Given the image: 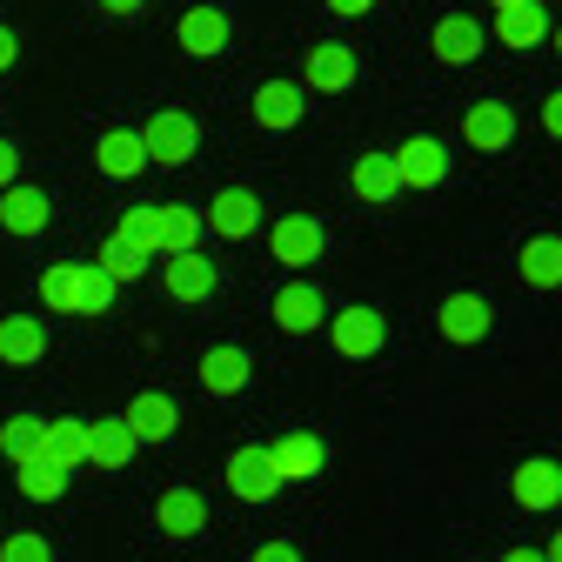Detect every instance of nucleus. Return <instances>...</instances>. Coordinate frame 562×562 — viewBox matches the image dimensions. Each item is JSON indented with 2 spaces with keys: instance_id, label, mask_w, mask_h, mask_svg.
I'll return each instance as SVG.
<instances>
[{
  "instance_id": "obj_40",
  "label": "nucleus",
  "mask_w": 562,
  "mask_h": 562,
  "mask_svg": "<svg viewBox=\"0 0 562 562\" xmlns=\"http://www.w3.org/2000/svg\"><path fill=\"white\" fill-rule=\"evenodd\" d=\"M328 8H335V14H369L375 0H328Z\"/></svg>"
},
{
  "instance_id": "obj_4",
  "label": "nucleus",
  "mask_w": 562,
  "mask_h": 562,
  "mask_svg": "<svg viewBox=\"0 0 562 562\" xmlns=\"http://www.w3.org/2000/svg\"><path fill=\"white\" fill-rule=\"evenodd\" d=\"M328 335H335V348H341L348 362H369V356H382L389 322L375 308H341V315H328Z\"/></svg>"
},
{
  "instance_id": "obj_9",
  "label": "nucleus",
  "mask_w": 562,
  "mask_h": 562,
  "mask_svg": "<svg viewBox=\"0 0 562 562\" xmlns=\"http://www.w3.org/2000/svg\"><path fill=\"white\" fill-rule=\"evenodd\" d=\"M462 140L475 155H503L509 140H516V114L503 108V101H475L469 114H462Z\"/></svg>"
},
{
  "instance_id": "obj_15",
  "label": "nucleus",
  "mask_w": 562,
  "mask_h": 562,
  "mask_svg": "<svg viewBox=\"0 0 562 562\" xmlns=\"http://www.w3.org/2000/svg\"><path fill=\"white\" fill-rule=\"evenodd\" d=\"M328 322V302L308 289V281H289V289L274 295V328H289V335H308Z\"/></svg>"
},
{
  "instance_id": "obj_39",
  "label": "nucleus",
  "mask_w": 562,
  "mask_h": 562,
  "mask_svg": "<svg viewBox=\"0 0 562 562\" xmlns=\"http://www.w3.org/2000/svg\"><path fill=\"white\" fill-rule=\"evenodd\" d=\"M14 60H21V41H14V27H0V75H8Z\"/></svg>"
},
{
  "instance_id": "obj_25",
  "label": "nucleus",
  "mask_w": 562,
  "mask_h": 562,
  "mask_svg": "<svg viewBox=\"0 0 562 562\" xmlns=\"http://www.w3.org/2000/svg\"><path fill=\"white\" fill-rule=\"evenodd\" d=\"M516 503H522V509H555V503H562V469L542 462V456L522 462V469H516Z\"/></svg>"
},
{
  "instance_id": "obj_23",
  "label": "nucleus",
  "mask_w": 562,
  "mask_h": 562,
  "mask_svg": "<svg viewBox=\"0 0 562 562\" xmlns=\"http://www.w3.org/2000/svg\"><path fill=\"white\" fill-rule=\"evenodd\" d=\"M436 328H442V341H482L488 335V302L482 295H449L442 302V315H436Z\"/></svg>"
},
{
  "instance_id": "obj_3",
  "label": "nucleus",
  "mask_w": 562,
  "mask_h": 562,
  "mask_svg": "<svg viewBox=\"0 0 562 562\" xmlns=\"http://www.w3.org/2000/svg\"><path fill=\"white\" fill-rule=\"evenodd\" d=\"M268 248H274V261L281 268H315L322 261V248H328V235H322V222L315 215H281L274 228H268Z\"/></svg>"
},
{
  "instance_id": "obj_8",
  "label": "nucleus",
  "mask_w": 562,
  "mask_h": 562,
  "mask_svg": "<svg viewBox=\"0 0 562 562\" xmlns=\"http://www.w3.org/2000/svg\"><path fill=\"white\" fill-rule=\"evenodd\" d=\"M302 81H308L315 94H348V88H356V47H341V41H322V47H308Z\"/></svg>"
},
{
  "instance_id": "obj_36",
  "label": "nucleus",
  "mask_w": 562,
  "mask_h": 562,
  "mask_svg": "<svg viewBox=\"0 0 562 562\" xmlns=\"http://www.w3.org/2000/svg\"><path fill=\"white\" fill-rule=\"evenodd\" d=\"M14 175H21V148H14V140H0V194L14 188Z\"/></svg>"
},
{
  "instance_id": "obj_6",
  "label": "nucleus",
  "mask_w": 562,
  "mask_h": 562,
  "mask_svg": "<svg viewBox=\"0 0 562 562\" xmlns=\"http://www.w3.org/2000/svg\"><path fill=\"white\" fill-rule=\"evenodd\" d=\"M194 375H201L207 395H241L248 375H255V356H248V348H235V341H222V348H207V356L194 362Z\"/></svg>"
},
{
  "instance_id": "obj_26",
  "label": "nucleus",
  "mask_w": 562,
  "mask_h": 562,
  "mask_svg": "<svg viewBox=\"0 0 562 562\" xmlns=\"http://www.w3.org/2000/svg\"><path fill=\"white\" fill-rule=\"evenodd\" d=\"M0 228L8 235H41L47 228V194L41 188H8L0 194Z\"/></svg>"
},
{
  "instance_id": "obj_31",
  "label": "nucleus",
  "mask_w": 562,
  "mask_h": 562,
  "mask_svg": "<svg viewBox=\"0 0 562 562\" xmlns=\"http://www.w3.org/2000/svg\"><path fill=\"white\" fill-rule=\"evenodd\" d=\"M14 482H21V496H27V503H60V496H67V475L47 469V462H21Z\"/></svg>"
},
{
  "instance_id": "obj_45",
  "label": "nucleus",
  "mask_w": 562,
  "mask_h": 562,
  "mask_svg": "<svg viewBox=\"0 0 562 562\" xmlns=\"http://www.w3.org/2000/svg\"><path fill=\"white\" fill-rule=\"evenodd\" d=\"M496 8H516V0H496Z\"/></svg>"
},
{
  "instance_id": "obj_13",
  "label": "nucleus",
  "mask_w": 562,
  "mask_h": 562,
  "mask_svg": "<svg viewBox=\"0 0 562 562\" xmlns=\"http://www.w3.org/2000/svg\"><path fill=\"white\" fill-rule=\"evenodd\" d=\"M175 41H181L194 60L222 54V47H228V14H222V8H188V14L175 21Z\"/></svg>"
},
{
  "instance_id": "obj_33",
  "label": "nucleus",
  "mask_w": 562,
  "mask_h": 562,
  "mask_svg": "<svg viewBox=\"0 0 562 562\" xmlns=\"http://www.w3.org/2000/svg\"><path fill=\"white\" fill-rule=\"evenodd\" d=\"M114 308V281L94 268V261H81V295H75V315H108Z\"/></svg>"
},
{
  "instance_id": "obj_24",
  "label": "nucleus",
  "mask_w": 562,
  "mask_h": 562,
  "mask_svg": "<svg viewBox=\"0 0 562 562\" xmlns=\"http://www.w3.org/2000/svg\"><path fill=\"white\" fill-rule=\"evenodd\" d=\"M140 161H148V148H140V134H127V127L101 134V148H94V168H101L108 181H127V175H140Z\"/></svg>"
},
{
  "instance_id": "obj_42",
  "label": "nucleus",
  "mask_w": 562,
  "mask_h": 562,
  "mask_svg": "<svg viewBox=\"0 0 562 562\" xmlns=\"http://www.w3.org/2000/svg\"><path fill=\"white\" fill-rule=\"evenodd\" d=\"M503 562H542V549H509Z\"/></svg>"
},
{
  "instance_id": "obj_35",
  "label": "nucleus",
  "mask_w": 562,
  "mask_h": 562,
  "mask_svg": "<svg viewBox=\"0 0 562 562\" xmlns=\"http://www.w3.org/2000/svg\"><path fill=\"white\" fill-rule=\"evenodd\" d=\"M0 562H54V549H47L34 529H21V536H8V542H0Z\"/></svg>"
},
{
  "instance_id": "obj_22",
  "label": "nucleus",
  "mask_w": 562,
  "mask_h": 562,
  "mask_svg": "<svg viewBox=\"0 0 562 562\" xmlns=\"http://www.w3.org/2000/svg\"><path fill=\"white\" fill-rule=\"evenodd\" d=\"M47 356V328L34 315H8L0 322V362H14V369H34Z\"/></svg>"
},
{
  "instance_id": "obj_41",
  "label": "nucleus",
  "mask_w": 562,
  "mask_h": 562,
  "mask_svg": "<svg viewBox=\"0 0 562 562\" xmlns=\"http://www.w3.org/2000/svg\"><path fill=\"white\" fill-rule=\"evenodd\" d=\"M101 8H108V14H140L148 0H101Z\"/></svg>"
},
{
  "instance_id": "obj_18",
  "label": "nucleus",
  "mask_w": 562,
  "mask_h": 562,
  "mask_svg": "<svg viewBox=\"0 0 562 562\" xmlns=\"http://www.w3.org/2000/svg\"><path fill=\"white\" fill-rule=\"evenodd\" d=\"M516 274L529 289H562V235H536L516 248Z\"/></svg>"
},
{
  "instance_id": "obj_19",
  "label": "nucleus",
  "mask_w": 562,
  "mask_h": 562,
  "mask_svg": "<svg viewBox=\"0 0 562 562\" xmlns=\"http://www.w3.org/2000/svg\"><path fill=\"white\" fill-rule=\"evenodd\" d=\"M496 41L516 47V54H522V47H542V41H549L542 0H516V8H503V14H496Z\"/></svg>"
},
{
  "instance_id": "obj_32",
  "label": "nucleus",
  "mask_w": 562,
  "mask_h": 562,
  "mask_svg": "<svg viewBox=\"0 0 562 562\" xmlns=\"http://www.w3.org/2000/svg\"><path fill=\"white\" fill-rule=\"evenodd\" d=\"M94 268L114 281V289H121V281H140V268H148V255H140V248H127V241H108L101 255H94Z\"/></svg>"
},
{
  "instance_id": "obj_34",
  "label": "nucleus",
  "mask_w": 562,
  "mask_h": 562,
  "mask_svg": "<svg viewBox=\"0 0 562 562\" xmlns=\"http://www.w3.org/2000/svg\"><path fill=\"white\" fill-rule=\"evenodd\" d=\"M114 241L140 248V255H155V207H127V215L114 222Z\"/></svg>"
},
{
  "instance_id": "obj_1",
  "label": "nucleus",
  "mask_w": 562,
  "mask_h": 562,
  "mask_svg": "<svg viewBox=\"0 0 562 562\" xmlns=\"http://www.w3.org/2000/svg\"><path fill=\"white\" fill-rule=\"evenodd\" d=\"M140 148H148V161H161V168H181V161H194V148H201V127H194V114L161 108L148 127H140Z\"/></svg>"
},
{
  "instance_id": "obj_20",
  "label": "nucleus",
  "mask_w": 562,
  "mask_h": 562,
  "mask_svg": "<svg viewBox=\"0 0 562 562\" xmlns=\"http://www.w3.org/2000/svg\"><path fill=\"white\" fill-rule=\"evenodd\" d=\"M155 522H161L175 542H194V536L207 529V503L194 496V488H168V496L155 503Z\"/></svg>"
},
{
  "instance_id": "obj_14",
  "label": "nucleus",
  "mask_w": 562,
  "mask_h": 562,
  "mask_svg": "<svg viewBox=\"0 0 562 562\" xmlns=\"http://www.w3.org/2000/svg\"><path fill=\"white\" fill-rule=\"evenodd\" d=\"M222 475H228V488H235L241 503H268L274 488H281V482H274V469H268V449H235Z\"/></svg>"
},
{
  "instance_id": "obj_27",
  "label": "nucleus",
  "mask_w": 562,
  "mask_h": 562,
  "mask_svg": "<svg viewBox=\"0 0 562 562\" xmlns=\"http://www.w3.org/2000/svg\"><path fill=\"white\" fill-rule=\"evenodd\" d=\"M127 456H134V436H127L121 415L88 422V462H94V469H127Z\"/></svg>"
},
{
  "instance_id": "obj_28",
  "label": "nucleus",
  "mask_w": 562,
  "mask_h": 562,
  "mask_svg": "<svg viewBox=\"0 0 562 562\" xmlns=\"http://www.w3.org/2000/svg\"><path fill=\"white\" fill-rule=\"evenodd\" d=\"M348 188H356L362 201H395L402 194V181H395V161L389 155H356V168H348Z\"/></svg>"
},
{
  "instance_id": "obj_29",
  "label": "nucleus",
  "mask_w": 562,
  "mask_h": 562,
  "mask_svg": "<svg viewBox=\"0 0 562 562\" xmlns=\"http://www.w3.org/2000/svg\"><path fill=\"white\" fill-rule=\"evenodd\" d=\"M75 295H81V261H54V268L41 274V308L75 315Z\"/></svg>"
},
{
  "instance_id": "obj_7",
  "label": "nucleus",
  "mask_w": 562,
  "mask_h": 562,
  "mask_svg": "<svg viewBox=\"0 0 562 562\" xmlns=\"http://www.w3.org/2000/svg\"><path fill=\"white\" fill-rule=\"evenodd\" d=\"M127 436L134 442H168L175 436V422H181V408H175V395H161V389H140L134 402H127Z\"/></svg>"
},
{
  "instance_id": "obj_16",
  "label": "nucleus",
  "mask_w": 562,
  "mask_h": 562,
  "mask_svg": "<svg viewBox=\"0 0 562 562\" xmlns=\"http://www.w3.org/2000/svg\"><path fill=\"white\" fill-rule=\"evenodd\" d=\"M201 235V215L188 201H155V255H188Z\"/></svg>"
},
{
  "instance_id": "obj_10",
  "label": "nucleus",
  "mask_w": 562,
  "mask_h": 562,
  "mask_svg": "<svg viewBox=\"0 0 562 562\" xmlns=\"http://www.w3.org/2000/svg\"><path fill=\"white\" fill-rule=\"evenodd\" d=\"M215 235H228V241H248L255 228H261V201L248 194V188H222L215 201H207V215H201Z\"/></svg>"
},
{
  "instance_id": "obj_17",
  "label": "nucleus",
  "mask_w": 562,
  "mask_h": 562,
  "mask_svg": "<svg viewBox=\"0 0 562 562\" xmlns=\"http://www.w3.org/2000/svg\"><path fill=\"white\" fill-rule=\"evenodd\" d=\"M429 47H436V60L469 67V60L482 54V21H469V14H442V21H436V34H429Z\"/></svg>"
},
{
  "instance_id": "obj_5",
  "label": "nucleus",
  "mask_w": 562,
  "mask_h": 562,
  "mask_svg": "<svg viewBox=\"0 0 562 562\" xmlns=\"http://www.w3.org/2000/svg\"><path fill=\"white\" fill-rule=\"evenodd\" d=\"M302 81H261L255 88V101H248V114H255V127H268V134H289V127H302Z\"/></svg>"
},
{
  "instance_id": "obj_12",
  "label": "nucleus",
  "mask_w": 562,
  "mask_h": 562,
  "mask_svg": "<svg viewBox=\"0 0 562 562\" xmlns=\"http://www.w3.org/2000/svg\"><path fill=\"white\" fill-rule=\"evenodd\" d=\"M322 462H328V449L315 442V436H281L274 449H268V469H274V482H315L322 475Z\"/></svg>"
},
{
  "instance_id": "obj_44",
  "label": "nucleus",
  "mask_w": 562,
  "mask_h": 562,
  "mask_svg": "<svg viewBox=\"0 0 562 562\" xmlns=\"http://www.w3.org/2000/svg\"><path fill=\"white\" fill-rule=\"evenodd\" d=\"M555 54H562V27H555Z\"/></svg>"
},
{
  "instance_id": "obj_2",
  "label": "nucleus",
  "mask_w": 562,
  "mask_h": 562,
  "mask_svg": "<svg viewBox=\"0 0 562 562\" xmlns=\"http://www.w3.org/2000/svg\"><path fill=\"white\" fill-rule=\"evenodd\" d=\"M389 161H395V181L402 188H442L449 181V148H442L436 134H408Z\"/></svg>"
},
{
  "instance_id": "obj_21",
  "label": "nucleus",
  "mask_w": 562,
  "mask_h": 562,
  "mask_svg": "<svg viewBox=\"0 0 562 562\" xmlns=\"http://www.w3.org/2000/svg\"><path fill=\"white\" fill-rule=\"evenodd\" d=\"M34 462H47V469H81L88 462V422H47V436H41V456Z\"/></svg>"
},
{
  "instance_id": "obj_38",
  "label": "nucleus",
  "mask_w": 562,
  "mask_h": 562,
  "mask_svg": "<svg viewBox=\"0 0 562 562\" xmlns=\"http://www.w3.org/2000/svg\"><path fill=\"white\" fill-rule=\"evenodd\" d=\"M542 127L562 140V88H555V94H542Z\"/></svg>"
},
{
  "instance_id": "obj_37",
  "label": "nucleus",
  "mask_w": 562,
  "mask_h": 562,
  "mask_svg": "<svg viewBox=\"0 0 562 562\" xmlns=\"http://www.w3.org/2000/svg\"><path fill=\"white\" fill-rule=\"evenodd\" d=\"M255 562H302V549H295V542H261Z\"/></svg>"
},
{
  "instance_id": "obj_30",
  "label": "nucleus",
  "mask_w": 562,
  "mask_h": 562,
  "mask_svg": "<svg viewBox=\"0 0 562 562\" xmlns=\"http://www.w3.org/2000/svg\"><path fill=\"white\" fill-rule=\"evenodd\" d=\"M41 436H47V415H14V422H0V449H8L14 462H34V456H41Z\"/></svg>"
},
{
  "instance_id": "obj_43",
  "label": "nucleus",
  "mask_w": 562,
  "mask_h": 562,
  "mask_svg": "<svg viewBox=\"0 0 562 562\" xmlns=\"http://www.w3.org/2000/svg\"><path fill=\"white\" fill-rule=\"evenodd\" d=\"M542 562H562V529L549 536V549H542Z\"/></svg>"
},
{
  "instance_id": "obj_11",
  "label": "nucleus",
  "mask_w": 562,
  "mask_h": 562,
  "mask_svg": "<svg viewBox=\"0 0 562 562\" xmlns=\"http://www.w3.org/2000/svg\"><path fill=\"white\" fill-rule=\"evenodd\" d=\"M161 281H168L175 302H207L222 274H215V261H207L201 248H188V255H168V261H161Z\"/></svg>"
}]
</instances>
